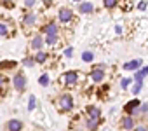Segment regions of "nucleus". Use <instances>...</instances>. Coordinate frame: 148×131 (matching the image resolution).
I'll list each match as a JSON object with an SVG mask.
<instances>
[{
  "label": "nucleus",
  "mask_w": 148,
  "mask_h": 131,
  "mask_svg": "<svg viewBox=\"0 0 148 131\" xmlns=\"http://www.w3.org/2000/svg\"><path fill=\"white\" fill-rule=\"evenodd\" d=\"M82 59L89 63V61H92V59H94V54H92V53H89V51H86V53L82 54Z\"/></svg>",
  "instance_id": "15"
},
{
  "label": "nucleus",
  "mask_w": 148,
  "mask_h": 131,
  "mask_svg": "<svg viewBox=\"0 0 148 131\" xmlns=\"http://www.w3.org/2000/svg\"><path fill=\"white\" fill-rule=\"evenodd\" d=\"M139 105H141V103H139V100H131L127 105L124 107V110H125V112H129V114H131V112H136Z\"/></svg>",
  "instance_id": "4"
},
{
  "label": "nucleus",
  "mask_w": 148,
  "mask_h": 131,
  "mask_svg": "<svg viewBox=\"0 0 148 131\" xmlns=\"http://www.w3.org/2000/svg\"><path fill=\"white\" fill-rule=\"evenodd\" d=\"M138 9H139V11H145V9H146V2H145V0H143V2H139Z\"/></svg>",
  "instance_id": "28"
},
{
  "label": "nucleus",
  "mask_w": 148,
  "mask_h": 131,
  "mask_svg": "<svg viewBox=\"0 0 148 131\" xmlns=\"http://www.w3.org/2000/svg\"><path fill=\"white\" fill-rule=\"evenodd\" d=\"M129 82H131V79H122V82H120V86L124 87V89H125V87H127L129 86Z\"/></svg>",
  "instance_id": "25"
},
{
  "label": "nucleus",
  "mask_w": 148,
  "mask_h": 131,
  "mask_svg": "<svg viewBox=\"0 0 148 131\" xmlns=\"http://www.w3.org/2000/svg\"><path fill=\"white\" fill-rule=\"evenodd\" d=\"M44 32H47L49 35H56V32H58V26H56L54 23H51V25H47V26L44 28Z\"/></svg>",
  "instance_id": "12"
},
{
  "label": "nucleus",
  "mask_w": 148,
  "mask_h": 131,
  "mask_svg": "<svg viewBox=\"0 0 148 131\" xmlns=\"http://www.w3.org/2000/svg\"><path fill=\"white\" fill-rule=\"evenodd\" d=\"M4 82H5V79H4V77H2V75H0V86H2V84H4Z\"/></svg>",
  "instance_id": "32"
},
{
  "label": "nucleus",
  "mask_w": 148,
  "mask_h": 131,
  "mask_svg": "<svg viewBox=\"0 0 148 131\" xmlns=\"http://www.w3.org/2000/svg\"><path fill=\"white\" fill-rule=\"evenodd\" d=\"M7 129L9 131H21V129H23V122L17 121V119H12V121H9Z\"/></svg>",
  "instance_id": "3"
},
{
  "label": "nucleus",
  "mask_w": 148,
  "mask_h": 131,
  "mask_svg": "<svg viewBox=\"0 0 148 131\" xmlns=\"http://www.w3.org/2000/svg\"><path fill=\"white\" fill-rule=\"evenodd\" d=\"M92 9H94V7H92V4H91V2H84V4H80V9H78V11L87 14V12H91Z\"/></svg>",
  "instance_id": "11"
},
{
  "label": "nucleus",
  "mask_w": 148,
  "mask_h": 131,
  "mask_svg": "<svg viewBox=\"0 0 148 131\" xmlns=\"http://www.w3.org/2000/svg\"><path fill=\"white\" fill-rule=\"evenodd\" d=\"M46 42L49 44V46H52V44L56 42V35H47V38H46Z\"/></svg>",
  "instance_id": "23"
},
{
  "label": "nucleus",
  "mask_w": 148,
  "mask_h": 131,
  "mask_svg": "<svg viewBox=\"0 0 148 131\" xmlns=\"http://www.w3.org/2000/svg\"><path fill=\"white\" fill-rule=\"evenodd\" d=\"M42 44H44V40H42L40 37H35V38L31 40V46H33L35 49H40V47H42Z\"/></svg>",
  "instance_id": "13"
},
{
  "label": "nucleus",
  "mask_w": 148,
  "mask_h": 131,
  "mask_svg": "<svg viewBox=\"0 0 148 131\" xmlns=\"http://www.w3.org/2000/svg\"><path fill=\"white\" fill-rule=\"evenodd\" d=\"M33 4H35V0H26V5H28V7H31Z\"/></svg>",
  "instance_id": "30"
},
{
  "label": "nucleus",
  "mask_w": 148,
  "mask_h": 131,
  "mask_svg": "<svg viewBox=\"0 0 148 131\" xmlns=\"http://www.w3.org/2000/svg\"><path fill=\"white\" fill-rule=\"evenodd\" d=\"M33 108H35V96L31 95L30 100H28V110H33Z\"/></svg>",
  "instance_id": "21"
},
{
  "label": "nucleus",
  "mask_w": 148,
  "mask_h": 131,
  "mask_svg": "<svg viewBox=\"0 0 148 131\" xmlns=\"http://www.w3.org/2000/svg\"><path fill=\"white\" fill-rule=\"evenodd\" d=\"M87 112H89V115H91V119H99V108H96V107H87Z\"/></svg>",
  "instance_id": "10"
},
{
  "label": "nucleus",
  "mask_w": 148,
  "mask_h": 131,
  "mask_svg": "<svg viewBox=\"0 0 148 131\" xmlns=\"http://www.w3.org/2000/svg\"><path fill=\"white\" fill-rule=\"evenodd\" d=\"M136 131H148V129H146V128H143V126H138V128H136Z\"/></svg>",
  "instance_id": "31"
},
{
  "label": "nucleus",
  "mask_w": 148,
  "mask_h": 131,
  "mask_svg": "<svg viewBox=\"0 0 148 131\" xmlns=\"http://www.w3.org/2000/svg\"><path fill=\"white\" fill-rule=\"evenodd\" d=\"M77 2H80V0H77Z\"/></svg>",
  "instance_id": "33"
},
{
  "label": "nucleus",
  "mask_w": 148,
  "mask_h": 131,
  "mask_svg": "<svg viewBox=\"0 0 148 131\" xmlns=\"http://www.w3.org/2000/svg\"><path fill=\"white\" fill-rule=\"evenodd\" d=\"M115 4H117V0H104V7H106V9L115 7Z\"/></svg>",
  "instance_id": "20"
},
{
  "label": "nucleus",
  "mask_w": 148,
  "mask_h": 131,
  "mask_svg": "<svg viewBox=\"0 0 148 131\" xmlns=\"http://www.w3.org/2000/svg\"><path fill=\"white\" fill-rule=\"evenodd\" d=\"M59 107L63 108V110H70V108L73 107V98L70 95H63L59 98Z\"/></svg>",
  "instance_id": "1"
},
{
  "label": "nucleus",
  "mask_w": 148,
  "mask_h": 131,
  "mask_svg": "<svg viewBox=\"0 0 148 131\" xmlns=\"http://www.w3.org/2000/svg\"><path fill=\"white\" fill-rule=\"evenodd\" d=\"M46 58H47V54L46 53H37V56H35V61H38V63H42V61H46Z\"/></svg>",
  "instance_id": "16"
},
{
  "label": "nucleus",
  "mask_w": 148,
  "mask_h": 131,
  "mask_svg": "<svg viewBox=\"0 0 148 131\" xmlns=\"http://www.w3.org/2000/svg\"><path fill=\"white\" fill-rule=\"evenodd\" d=\"M59 19L63 21V23H68V21L72 19V11L70 9H61L59 11Z\"/></svg>",
  "instance_id": "6"
},
{
  "label": "nucleus",
  "mask_w": 148,
  "mask_h": 131,
  "mask_svg": "<svg viewBox=\"0 0 148 131\" xmlns=\"http://www.w3.org/2000/svg\"><path fill=\"white\" fill-rule=\"evenodd\" d=\"M25 65H26V67H33V59L26 58V59H25Z\"/></svg>",
  "instance_id": "29"
},
{
  "label": "nucleus",
  "mask_w": 148,
  "mask_h": 131,
  "mask_svg": "<svg viewBox=\"0 0 148 131\" xmlns=\"http://www.w3.org/2000/svg\"><path fill=\"white\" fill-rule=\"evenodd\" d=\"M141 86H143V82H136V86H134V95H138V93L141 91Z\"/></svg>",
  "instance_id": "24"
},
{
  "label": "nucleus",
  "mask_w": 148,
  "mask_h": 131,
  "mask_svg": "<svg viewBox=\"0 0 148 131\" xmlns=\"http://www.w3.org/2000/svg\"><path fill=\"white\" fill-rule=\"evenodd\" d=\"M12 82H14V87H16V89L17 91H23L25 89V77H23V74H17L14 79H12Z\"/></svg>",
  "instance_id": "2"
},
{
  "label": "nucleus",
  "mask_w": 148,
  "mask_h": 131,
  "mask_svg": "<svg viewBox=\"0 0 148 131\" xmlns=\"http://www.w3.org/2000/svg\"><path fill=\"white\" fill-rule=\"evenodd\" d=\"M146 74L143 72V70H139V72H136V82H143V77H145Z\"/></svg>",
  "instance_id": "22"
},
{
  "label": "nucleus",
  "mask_w": 148,
  "mask_h": 131,
  "mask_svg": "<svg viewBox=\"0 0 148 131\" xmlns=\"http://www.w3.org/2000/svg\"><path fill=\"white\" fill-rule=\"evenodd\" d=\"M122 128H124V129H133V128H134L133 117H124V119H122Z\"/></svg>",
  "instance_id": "7"
},
{
  "label": "nucleus",
  "mask_w": 148,
  "mask_h": 131,
  "mask_svg": "<svg viewBox=\"0 0 148 131\" xmlns=\"http://www.w3.org/2000/svg\"><path fill=\"white\" fill-rule=\"evenodd\" d=\"M65 56H66V58H72V56H73V49H72V47H68V49L65 51Z\"/></svg>",
  "instance_id": "26"
},
{
  "label": "nucleus",
  "mask_w": 148,
  "mask_h": 131,
  "mask_svg": "<svg viewBox=\"0 0 148 131\" xmlns=\"http://www.w3.org/2000/svg\"><path fill=\"white\" fill-rule=\"evenodd\" d=\"M7 33V26L5 25H0V35H5Z\"/></svg>",
  "instance_id": "27"
},
{
  "label": "nucleus",
  "mask_w": 148,
  "mask_h": 131,
  "mask_svg": "<svg viewBox=\"0 0 148 131\" xmlns=\"http://www.w3.org/2000/svg\"><path fill=\"white\" fill-rule=\"evenodd\" d=\"M35 23V14H28L25 19V25H33Z\"/></svg>",
  "instance_id": "19"
},
{
  "label": "nucleus",
  "mask_w": 148,
  "mask_h": 131,
  "mask_svg": "<svg viewBox=\"0 0 148 131\" xmlns=\"http://www.w3.org/2000/svg\"><path fill=\"white\" fill-rule=\"evenodd\" d=\"M139 67H141V59H133V61H127L124 65L125 70H139Z\"/></svg>",
  "instance_id": "5"
},
{
  "label": "nucleus",
  "mask_w": 148,
  "mask_h": 131,
  "mask_svg": "<svg viewBox=\"0 0 148 131\" xmlns=\"http://www.w3.org/2000/svg\"><path fill=\"white\" fill-rule=\"evenodd\" d=\"M77 79H78V74H77V72H68V74H65V80H66L68 84L77 82Z\"/></svg>",
  "instance_id": "8"
},
{
  "label": "nucleus",
  "mask_w": 148,
  "mask_h": 131,
  "mask_svg": "<svg viewBox=\"0 0 148 131\" xmlns=\"http://www.w3.org/2000/svg\"><path fill=\"white\" fill-rule=\"evenodd\" d=\"M87 126H89L91 131H94V129L98 128V121H96V119H89V121H87Z\"/></svg>",
  "instance_id": "18"
},
{
  "label": "nucleus",
  "mask_w": 148,
  "mask_h": 131,
  "mask_svg": "<svg viewBox=\"0 0 148 131\" xmlns=\"http://www.w3.org/2000/svg\"><path fill=\"white\" fill-rule=\"evenodd\" d=\"M91 77H92V80L99 82V80H103V77H104V72H103L101 68H98V70H94V72L91 74Z\"/></svg>",
  "instance_id": "9"
},
{
  "label": "nucleus",
  "mask_w": 148,
  "mask_h": 131,
  "mask_svg": "<svg viewBox=\"0 0 148 131\" xmlns=\"http://www.w3.org/2000/svg\"><path fill=\"white\" fill-rule=\"evenodd\" d=\"M16 61H2V63H0V68H14L16 67Z\"/></svg>",
  "instance_id": "14"
},
{
  "label": "nucleus",
  "mask_w": 148,
  "mask_h": 131,
  "mask_svg": "<svg viewBox=\"0 0 148 131\" xmlns=\"http://www.w3.org/2000/svg\"><path fill=\"white\" fill-rule=\"evenodd\" d=\"M38 82H40V86H47L49 84V75H40V79H38Z\"/></svg>",
  "instance_id": "17"
}]
</instances>
